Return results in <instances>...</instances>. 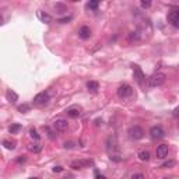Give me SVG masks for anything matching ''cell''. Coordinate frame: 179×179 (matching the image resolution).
<instances>
[{"instance_id":"cell-8","label":"cell","mask_w":179,"mask_h":179,"mask_svg":"<svg viewBox=\"0 0 179 179\" xmlns=\"http://www.w3.org/2000/svg\"><path fill=\"white\" fill-rule=\"evenodd\" d=\"M133 73H134V79H136L137 84L143 86L144 81H146V76H144V73L141 72V69H140L139 66H133Z\"/></svg>"},{"instance_id":"cell-31","label":"cell","mask_w":179,"mask_h":179,"mask_svg":"<svg viewBox=\"0 0 179 179\" xmlns=\"http://www.w3.org/2000/svg\"><path fill=\"white\" fill-rule=\"evenodd\" d=\"M25 159H27V158L22 155V157H20L18 159H17V162H18V164H21V162H25Z\"/></svg>"},{"instance_id":"cell-4","label":"cell","mask_w":179,"mask_h":179,"mask_svg":"<svg viewBox=\"0 0 179 179\" xmlns=\"http://www.w3.org/2000/svg\"><path fill=\"white\" fill-rule=\"evenodd\" d=\"M132 94H133V88H132V86H129V84H123V86H120L118 88V97L122 98V100L129 98Z\"/></svg>"},{"instance_id":"cell-25","label":"cell","mask_w":179,"mask_h":179,"mask_svg":"<svg viewBox=\"0 0 179 179\" xmlns=\"http://www.w3.org/2000/svg\"><path fill=\"white\" fill-rule=\"evenodd\" d=\"M72 20V15H67V17H63V18H59V21L57 22H60V24H66V22H69Z\"/></svg>"},{"instance_id":"cell-22","label":"cell","mask_w":179,"mask_h":179,"mask_svg":"<svg viewBox=\"0 0 179 179\" xmlns=\"http://www.w3.org/2000/svg\"><path fill=\"white\" fill-rule=\"evenodd\" d=\"M29 150L34 151V153H39V151H41V146H39L38 143L31 144V146H29Z\"/></svg>"},{"instance_id":"cell-12","label":"cell","mask_w":179,"mask_h":179,"mask_svg":"<svg viewBox=\"0 0 179 179\" xmlns=\"http://www.w3.org/2000/svg\"><path fill=\"white\" fill-rule=\"evenodd\" d=\"M80 114H81V112H80V109H77V108H70V109L66 111V115H67L69 118H73V119L79 118Z\"/></svg>"},{"instance_id":"cell-24","label":"cell","mask_w":179,"mask_h":179,"mask_svg":"<svg viewBox=\"0 0 179 179\" xmlns=\"http://www.w3.org/2000/svg\"><path fill=\"white\" fill-rule=\"evenodd\" d=\"M77 146V143L76 141H66L65 143V148H74Z\"/></svg>"},{"instance_id":"cell-20","label":"cell","mask_w":179,"mask_h":179,"mask_svg":"<svg viewBox=\"0 0 179 179\" xmlns=\"http://www.w3.org/2000/svg\"><path fill=\"white\" fill-rule=\"evenodd\" d=\"M100 6V1H88L87 3V8H90V10H97Z\"/></svg>"},{"instance_id":"cell-17","label":"cell","mask_w":179,"mask_h":179,"mask_svg":"<svg viewBox=\"0 0 179 179\" xmlns=\"http://www.w3.org/2000/svg\"><path fill=\"white\" fill-rule=\"evenodd\" d=\"M98 87H100V84H98L97 81H88V83H87V88H88L90 91H97Z\"/></svg>"},{"instance_id":"cell-23","label":"cell","mask_w":179,"mask_h":179,"mask_svg":"<svg viewBox=\"0 0 179 179\" xmlns=\"http://www.w3.org/2000/svg\"><path fill=\"white\" fill-rule=\"evenodd\" d=\"M175 165V161L173 159H171V161H166V162H164V164L161 165V168H172Z\"/></svg>"},{"instance_id":"cell-34","label":"cell","mask_w":179,"mask_h":179,"mask_svg":"<svg viewBox=\"0 0 179 179\" xmlns=\"http://www.w3.org/2000/svg\"><path fill=\"white\" fill-rule=\"evenodd\" d=\"M31 179H36V178H31Z\"/></svg>"},{"instance_id":"cell-19","label":"cell","mask_w":179,"mask_h":179,"mask_svg":"<svg viewBox=\"0 0 179 179\" xmlns=\"http://www.w3.org/2000/svg\"><path fill=\"white\" fill-rule=\"evenodd\" d=\"M21 130V125H18V123H14V125H11L10 127H8V132L11 133V134H14L17 132H20Z\"/></svg>"},{"instance_id":"cell-11","label":"cell","mask_w":179,"mask_h":179,"mask_svg":"<svg viewBox=\"0 0 179 179\" xmlns=\"http://www.w3.org/2000/svg\"><path fill=\"white\" fill-rule=\"evenodd\" d=\"M79 36L81 39H88V38L91 36V28L87 27V25H83V27L79 29Z\"/></svg>"},{"instance_id":"cell-1","label":"cell","mask_w":179,"mask_h":179,"mask_svg":"<svg viewBox=\"0 0 179 179\" xmlns=\"http://www.w3.org/2000/svg\"><path fill=\"white\" fill-rule=\"evenodd\" d=\"M165 80H166V76L164 73H155V74H153L151 77L147 79V86L151 87V88L153 87H159L165 83Z\"/></svg>"},{"instance_id":"cell-27","label":"cell","mask_w":179,"mask_h":179,"mask_svg":"<svg viewBox=\"0 0 179 179\" xmlns=\"http://www.w3.org/2000/svg\"><path fill=\"white\" fill-rule=\"evenodd\" d=\"M130 179H146V178H144L143 173H134V175H132Z\"/></svg>"},{"instance_id":"cell-6","label":"cell","mask_w":179,"mask_h":179,"mask_svg":"<svg viewBox=\"0 0 179 179\" xmlns=\"http://www.w3.org/2000/svg\"><path fill=\"white\" fill-rule=\"evenodd\" d=\"M168 21L172 27L179 28V10H171L168 13Z\"/></svg>"},{"instance_id":"cell-7","label":"cell","mask_w":179,"mask_h":179,"mask_svg":"<svg viewBox=\"0 0 179 179\" xmlns=\"http://www.w3.org/2000/svg\"><path fill=\"white\" fill-rule=\"evenodd\" d=\"M150 134L154 140H159V139H162L165 136V132L161 126H153L150 129Z\"/></svg>"},{"instance_id":"cell-33","label":"cell","mask_w":179,"mask_h":179,"mask_svg":"<svg viewBox=\"0 0 179 179\" xmlns=\"http://www.w3.org/2000/svg\"><path fill=\"white\" fill-rule=\"evenodd\" d=\"M97 179H107L104 175H100V173H97Z\"/></svg>"},{"instance_id":"cell-13","label":"cell","mask_w":179,"mask_h":179,"mask_svg":"<svg viewBox=\"0 0 179 179\" xmlns=\"http://www.w3.org/2000/svg\"><path fill=\"white\" fill-rule=\"evenodd\" d=\"M6 95H7V100L10 101L11 104H15V102L18 101V95H17V94H15L13 90H8Z\"/></svg>"},{"instance_id":"cell-29","label":"cell","mask_w":179,"mask_h":179,"mask_svg":"<svg viewBox=\"0 0 179 179\" xmlns=\"http://www.w3.org/2000/svg\"><path fill=\"white\" fill-rule=\"evenodd\" d=\"M140 4H141V7L143 8H148L151 6V1H141Z\"/></svg>"},{"instance_id":"cell-21","label":"cell","mask_w":179,"mask_h":179,"mask_svg":"<svg viewBox=\"0 0 179 179\" xmlns=\"http://www.w3.org/2000/svg\"><path fill=\"white\" fill-rule=\"evenodd\" d=\"M29 136L32 137L34 140H39V134H38V132H36L34 127H32V129H29Z\"/></svg>"},{"instance_id":"cell-26","label":"cell","mask_w":179,"mask_h":179,"mask_svg":"<svg viewBox=\"0 0 179 179\" xmlns=\"http://www.w3.org/2000/svg\"><path fill=\"white\" fill-rule=\"evenodd\" d=\"M29 109V105H27V104H24V105H20L18 107V111H21V112H27Z\"/></svg>"},{"instance_id":"cell-18","label":"cell","mask_w":179,"mask_h":179,"mask_svg":"<svg viewBox=\"0 0 179 179\" xmlns=\"http://www.w3.org/2000/svg\"><path fill=\"white\" fill-rule=\"evenodd\" d=\"M3 146H4V148H7V150H14L15 148V141L4 140V141H3Z\"/></svg>"},{"instance_id":"cell-30","label":"cell","mask_w":179,"mask_h":179,"mask_svg":"<svg viewBox=\"0 0 179 179\" xmlns=\"http://www.w3.org/2000/svg\"><path fill=\"white\" fill-rule=\"evenodd\" d=\"M52 171H53V172H55V173H56V172H62V171H63V168H62L60 165H57V166H55V168H53Z\"/></svg>"},{"instance_id":"cell-10","label":"cell","mask_w":179,"mask_h":179,"mask_svg":"<svg viewBox=\"0 0 179 179\" xmlns=\"http://www.w3.org/2000/svg\"><path fill=\"white\" fill-rule=\"evenodd\" d=\"M168 146L166 144H161V146H158L157 150H155V154H157L158 158H165L168 155Z\"/></svg>"},{"instance_id":"cell-3","label":"cell","mask_w":179,"mask_h":179,"mask_svg":"<svg viewBox=\"0 0 179 179\" xmlns=\"http://www.w3.org/2000/svg\"><path fill=\"white\" fill-rule=\"evenodd\" d=\"M127 134H129V137L132 139V140H140V139H143L144 136V130L140 127V126H132V127H129V130H127Z\"/></svg>"},{"instance_id":"cell-16","label":"cell","mask_w":179,"mask_h":179,"mask_svg":"<svg viewBox=\"0 0 179 179\" xmlns=\"http://www.w3.org/2000/svg\"><path fill=\"white\" fill-rule=\"evenodd\" d=\"M38 15H39V18L42 20L43 22H46V24H49L50 21H52V17H50L48 13H43V11H39L38 13Z\"/></svg>"},{"instance_id":"cell-32","label":"cell","mask_w":179,"mask_h":179,"mask_svg":"<svg viewBox=\"0 0 179 179\" xmlns=\"http://www.w3.org/2000/svg\"><path fill=\"white\" fill-rule=\"evenodd\" d=\"M173 116H175V118H178L179 116V108H176V109L173 111Z\"/></svg>"},{"instance_id":"cell-5","label":"cell","mask_w":179,"mask_h":179,"mask_svg":"<svg viewBox=\"0 0 179 179\" xmlns=\"http://www.w3.org/2000/svg\"><path fill=\"white\" fill-rule=\"evenodd\" d=\"M94 162L91 159H77V161H73L70 166L73 169H83V168H87V166H91Z\"/></svg>"},{"instance_id":"cell-2","label":"cell","mask_w":179,"mask_h":179,"mask_svg":"<svg viewBox=\"0 0 179 179\" xmlns=\"http://www.w3.org/2000/svg\"><path fill=\"white\" fill-rule=\"evenodd\" d=\"M49 94L46 93V91H42V93L36 94L35 97H34V104L38 105V107H45V105H48V102H49Z\"/></svg>"},{"instance_id":"cell-14","label":"cell","mask_w":179,"mask_h":179,"mask_svg":"<svg viewBox=\"0 0 179 179\" xmlns=\"http://www.w3.org/2000/svg\"><path fill=\"white\" fill-rule=\"evenodd\" d=\"M137 157H139V159L140 161H148L150 159V151H147V150H143V151H140L139 154H137Z\"/></svg>"},{"instance_id":"cell-9","label":"cell","mask_w":179,"mask_h":179,"mask_svg":"<svg viewBox=\"0 0 179 179\" xmlns=\"http://www.w3.org/2000/svg\"><path fill=\"white\" fill-rule=\"evenodd\" d=\"M53 127L56 132H65L67 130L69 127V122L66 120V119H56L55 122H53Z\"/></svg>"},{"instance_id":"cell-28","label":"cell","mask_w":179,"mask_h":179,"mask_svg":"<svg viewBox=\"0 0 179 179\" xmlns=\"http://www.w3.org/2000/svg\"><path fill=\"white\" fill-rule=\"evenodd\" d=\"M129 39L130 41H133V39H139V32H132V34H130V36H129Z\"/></svg>"},{"instance_id":"cell-15","label":"cell","mask_w":179,"mask_h":179,"mask_svg":"<svg viewBox=\"0 0 179 179\" xmlns=\"http://www.w3.org/2000/svg\"><path fill=\"white\" fill-rule=\"evenodd\" d=\"M55 10H56L57 14H63V13L67 11V7H66L63 3H56V4H55Z\"/></svg>"}]
</instances>
